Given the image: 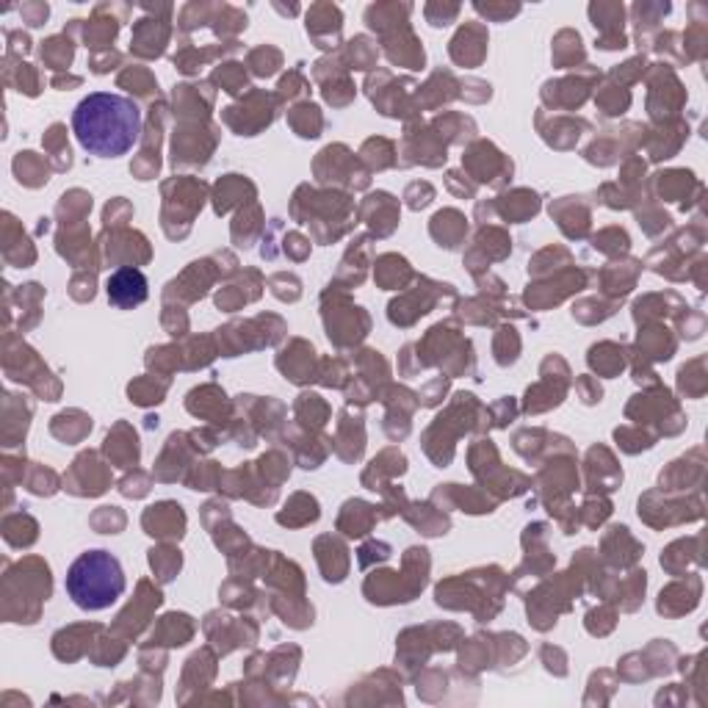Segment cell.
I'll list each match as a JSON object with an SVG mask.
<instances>
[{
    "label": "cell",
    "mask_w": 708,
    "mask_h": 708,
    "mask_svg": "<svg viewBox=\"0 0 708 708\" xmlns=\"http://www.w3.org/2000/svg\"><path fill=\"white\" fill-rule=\"evenodd\" d=\"M125 589V573L108 551H86L67 573V595L86 612L108 609Z\"/></svg>",
    "instance_id": "7a4b0ae2"
},
{
    "label": "cell",
    "mask_w": 708,
    "mask_h": 708,
    "mask_svg": "<svg viewBox=\"0 0 708 708\" xmlns=\"http://www.w3.org/2000/svg\"><path fill=\"white\" fill-rule=\"evenodd\" d=\"M47 3H36V6H22V14H28V22L31 25H42L47 20Z\"/></svg>",
    "instance_id": "8992f818"
},
{
    "label": "cell",
    "mask_w": 708,
    "mask_h": 708,
    "mask_svg": "<svg viewBox=\"0 0 708 708\" xmlns=\"http://www.w3.org/2000/svg\"><path fill=\"white\" fill-rule=\"evenodd\" d=\"M263 53H269V47H263V50H255V53H252V56H255V59H257V56H263ZM269 56H271V59H277V56H280V53H277V50H271V53H269ZM274 64H277V61H266V64H263V67H260V73H257V75H271V73H274Z\"/></svg>",
    "instance_id": "52a82bcc"
},
{
    "label": "cell",
    "mask_w": 708,
    "mask_h": 708,
    "mask_svg": "<svg viewBox=\"0 0 708 708\" xmlns=\"http://www.w3.org/2000/svg\"><path fill=\"white\" fill-rule=\"evenodd\" d=\"M473 8L479 14H487V17H495V20H506V17L520 11V6H492V3H487V6L484 3H473Z\"/></svg>",
    "instance_id": "5b68a950"
},
{
    "label": "cell",
    "mask_w": 708,
    "mask_h": 708,
    "mask_svg": "<svg viewBox=\"0 0 708 708\" xmlns=\"http://www.w3.org/2000/svg\"><path fill=\"white\" fill-rule=\"evenodd\" d=\"M426 20L435 25V28H440V25H449L457 14H460V6L457 3H451V6H440V3H429L426 8Z\"/></svg>",
    "instance_id": "277c9868"
},
{
    "label": "cell",
    "mask_w": 708,
    "mask_h": 708,
    "mask_svg": "<svg viewBox=\"0 0 708 708\" xmlns=\"http://www.w3.org/2000/svg\"><path fill=\"white\" fill-rule=\"evenodd\" d=\"M73 133L89 156L119 158L142 136V111L130 97L94 91L73 111Z\"/></svg>",
    "instance_id": "6da1fadb"
},
{
    "label": "cell",
    "mask_w": 708,
    "mask_h": 708,
    "mask_svg": "<svg viewBox=\"0 0 708 708\" xmlns=\"http://www.w3.org/2000/svg\"><path fill=\"white\" fill-rule=\"evenodd\" d=\"M108 302L119 310H130L136 305H142L147 299V277L133 269V266H125L119 271L111 274L108 280Z\"/></svg>",
    "instance_id": "3957f363"
}]
</instances>
